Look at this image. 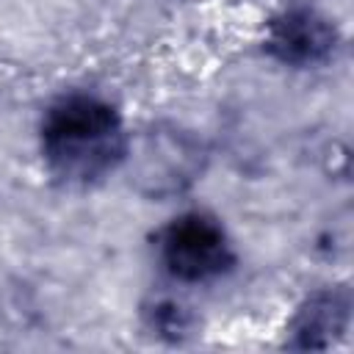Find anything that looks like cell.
<instances>
[{
  "mask_svg": "<svg viewBox=\"0 0 354 354\" xmlns=\"http://www.w3.org/2000/svg\"><path fill=\"white\" fill-rule=\"evenodd\" d=\"M348 324V293L346 290H324L315 293L296 315L293 335L299 337L293 346L299 348H324L329 346V335L343 332Z\"/></svg>",
  "mask_w": 354,
  "mask_h": 354,
  "instance_id": "obj_4",
  "label": "cell"
},
{
  "mask_svg": "<svg viewBox=\"0 0 354 354\" xmlns=\"http://www.w3.org/2000/svg\"><path fill=\"white\" fill-rule=\"evenodd\" d=\"M158 257L169 277L185 285L218 279L235 266V252L224 227L199 210L183 213L160 230Z\"/></svg>",
  "mask_w": 354,
  "mask_h": 354,
  "instance_id": "obj_2",
  "label": "cell"
},
{
  "mask_svg": "<svg viewBox=\"0 0 354 354\" xmlns=\"http://www.w3.org/2000/svg\"><path fill=\"white\" fill-rule=\"evenodd\" d=\"M39 147L47 169L58 180L88 185L124 160L127 133L119 111L108 100L72 91L47 105L39 124Z\"/></svg>",
  "mask_w": 354,
  "mask_h": 354,
  "instance_id": "obj_1",
  "label": "cell"
},
{
  "mask_svg": "<svg viewBox=\"0 0 354 354\" xmlns=\"http://www.w3.org/2000/svg\"><path fill=\"white\" fill-rule=\"evenodd\" d=\"M337 44V30L315 11H285L271 22L266 47L268 53L293 66L321 64L332 55Z\"/></svg>",
  "mask_w": 354,
  "mask_h": 354,
  "instance_id": "obj_3",
  "label": "cell"
}]
</instances>
